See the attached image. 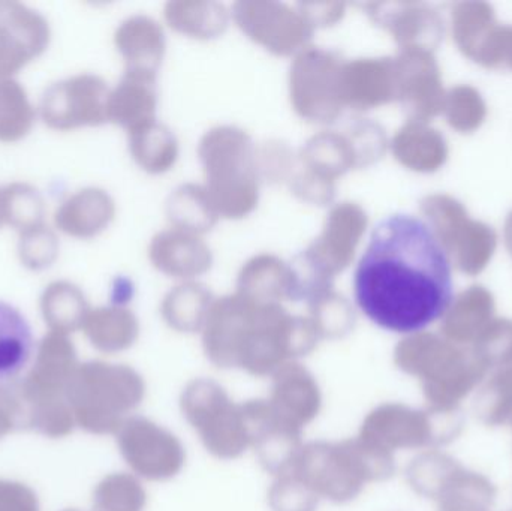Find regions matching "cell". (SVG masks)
<instances>
[{
    "instance_id": "17",
    "label": "cell",
    "mask_w": 512,
    "mask_h": 511,
    "mask_svg": "<svg viewBox=\"0 0 512 511\" xmlns=\"http://www.w3.org/2000/svg\"><path fill=\"white\" fill-rule=\"evenodd\" d=\"M26 404L17 387L0 384V440L15 429L24 428Z\"/></svg>"
},
{
    "instance_id": "16",
    "label": "cell",
    "mask_w": 512,
    "mask_h": 511,
    "mask_svg": "<svg viewBox=\"0 0 512 511\" xmlns=\"http://www.w3.org/2000/svg\"><path fill=\"white\" fill-rule=\"evenodd\" d=\"M131 483L123 477L105 480L95 494V503L101 511H129L134 506Z\"/></svg>"
},
{
    "instance_id": "6",
    "label": "cell",
    "mask_w": 512,
    "mask_h": 511,
    "mask_svg": "<svg viewBox=\"0 0 512 511\" xmlns=\"http://www.w3.org/2000/svg\"><path fill=\"white\" fill-rule=\"evenodd\" d=\"M99 87L93 78L74 77L51 84L41 101L42 120L57 131L95 119Z\"/></svg>"
},
{
    "instance_id": "20",
    "label": "cell",
    "mask_w": 512,
    "mask_h": 511,
    "mask_svg": "<svg viewBox=\"0 0 512 511\" xmlns=\"http://www.w3.org/2000/svg\"><path fill=\"white\" fill-rule=\"evenodd\" d=\"M68 511H74V510H68Z\"/></svg>"
},
{
    "instance_id": "8",
    "label": "cell",
    "mask_w": 512,
    "mask_h": 511,
    "mask_svg": "<svg viewBox=\"0 0 512 511\" xmlns=\"http://www.w3.org/2000/svg\"><path fill=\"white\" fill-rule=\"evenodd\" d=\"M32 330L26 318L0 302V381L17 377L32 354Z\"/></svg>"
},
{
    "instance_id": "18",
    "label": "cell",
    "mask_w": 512,
    "mask_h": 511,
    "mask_svg": "<svg viewBox=\"0 0 512 511\" xmlns=\"http://www.w3.org/2000/svg\"><path fill=\"white\" fill-rule=\"evenodd\" d=\"M0 511H39L38 498L23 483L0 480Z\"/></svg>"
},
{
    "instance_id": "12",
    "label": "cell",
    "mask_w": 512,
    "mask_h": 511,
    "mask_svg": "<svg viewBox=\"0 0 512 511\" xmlns=\"http://www.w3.org/2000/svg\"><path fill=\"white\" fill-rule=\"evenodd\" d=\"M2 195L6 224L20 233L44 225V200L33 186L12 183L3 189Z\"/></svg>"
},
{
    "instance_id": "3",
    "label": "cell",
    "mask_w": 512,
    "mask_h": 511,
    "mask_svg": "<svg viewBox=\"0 0 512 511\" xmlns=\"http://www.w3.org/2000/svg\"><path fill=\"white\" fill-rule=\"evenodd\" d=\"M408 369L423 380L427 401L436 413H456L460 402L489 374L475 354L466 356L454 350L420 357Z\"/></svg>"
},
{
    "instance_id": "21",
    "label": "cell",
    "mask_w": 512,
    "mask_h": 511,
    "mask_svg": "<svg viewBox=\"0 0 512 511\" xmlns=\"http://www.w3.org/2000/svg\"><path fill=\"white\" fill-rule=\"evenodd\" d=\"M511 422H512V420H511Z\"/></svg>"
},
{
    "instance_id": "14",
    "label": "cell",
    "mask_w": 512,
    "mask_h": 511,
    "mask_svg": "<svg viewBox=\"0 0 512 511\" xmlns=\"http://www.w3.org/2000/svg\"><path fill=\"white\" fill-rule=\"evenodd\" d=\"M75 419L68 399L39 402L26 405L24 428L50 438H62L71 434Z\"/></svg>"
},
{
    "instance_id": "7",
    "label": "cell",
    "mask_w": 512,
    "mask_h": 511,
    "mask_svg": "<svg viewBox=\"0 0 512 511\" xmlns=\"http://www.w3.org/2000/svg\"><path fill=\"white\" fill-rule=\"evenodd\" d=\"M496 489L486 477L457 465L436 491L438 511H489Z\"/></svg>"
},
{
    "instance_id": "15",
    "label": "cell",
    "mask_w": 512,
    "mask_h": 511,
    "mask_svg": "<svg viewBox=\"0 0 512 511\" xmlns=\"http://www.w3.org/2000/svg\"><path fill=\"white\" fill-rule=\"evenodd\" d=\"M21 263L32 270H44L56 261L59 255V240L50 228H32L21 233L18 242Z\"/></svg>"
},
{
    "instance_id": "5",
    "label": "cell",
    "mask_w": 512,
    "mask_h": 511,
    "mask_svg": "<svg viewBox=\"0 0 512 511\" xmlns=\"http://www.w3.org/2000/svg\"><path fill=\"white\" fill-rule=\"evenodd\" d=\"M77 369V356L71 341L66 335L48 333L39 344L32 371L17 386L24 404L66 399Z\"/></svg>"
},
{
    "instance_id": "13",
    "label": "cell",
    "mask_w": 512,
    "mask_h": 511,
    "mask_svg": "<svg viewBox=\"0 0 512 511\" xmlns=\"http://www.w3.org/2000/svg\"><path fill=\"white\" fill-rule=\"evenodd\" d=\"M101 221V203L92 192H80L57 209L54 222L63 233L83 237Z\"/></svg>"
},
{
    "instance_id": "2",
    "label": "cell",
    "mask_w": 512,
    "mask_h": 511,
    "mask_svg": "<svg viewBox=\"0 0 512 511\" xmlns=\"http://www.w3.org/2000/svg\"><path fill=\"white\" fill-rule=\"evenodd\" d=\"M134 398V381L128 372L101 363L78 366L66 399L75 423L95 434L111 431L116 416Z\"/></svg>"
},
{
    "instance_id": "4",
    "label": "cell",
    "mask_w": 512,
    "mask_h": 511,
    "mask_svg": "<svg viewBox=\"0 0 512 511\" xmlns=\"http://www.w3.org/2000/svg\"><path fill=\"white\" fill-rule=\"evenodd\" d=\"M48 21L23 3L0 0V80H9L47 50Z\"/></svg>"
},
{
    "instance_id": "10",
    "label": "cell",
    "mask_w": 512,
    "mask_h": 511,
    "mask_svg": "<svg viewBox=\"0 0 512 511\" xmlns=\"http://www.w3.org/2000/svg\"><path fill=\"white\" fill-rule=\"evenodd\" d=\"M35 123V110L26 90L14 78L0 80V141L23 140Z\"/></svg>"
},
{
    "instance_id": "11",
    "label": "cell",
    "mask_w": 512,
    "mask_h": 511,
    "mask_svg": "<svg viewBox=\"0 0 512 511\" xmlns=\"http://www.w3.org/2000/svg\"><path fill=\"white\" fill-rule=\"evenodd\" d=\"M481 422L501 426L512 420V365L495 372L481 387L475 402Z\"/></svg>"
},
{
    "instance_id": "19",
    "label": "cell",
    "mask_w": 512,
    "mask_h": 511,
    "mask_svg": "<svg viewBox=\"0 0 512 511\" xmlns=\"http://www.w3.org/2000/svg\"><path fill=\"white\" fill-rule=\"evenodd\" d=\"M3 224H6L5 207H3V195L2 191H0V227H2Z\"/></svg>"
},
{
    "instance_id": "9",
    "label": "cell",
    "mask_w": 512,
    "mask_h": 511,
    "mask_svg": "<svg viewBox=\"0 0 512 511\" xmlns=\"http://www.w3.org/2000/svg\"><path fill=\"white\" fill-rule=\"evenodd\" d=\"M41 312L51 332L68 335L83 323L86 305L77 287L69 282L56 281L42 293Z\"/></svg>"
},
{
    "instance_id": "1",
    "label": "cell",
    "mask_w": 512,
    "mask_h": 511,
    "mask_svg": "<svg viewBox=\"0 0 512 511\" xmlns=\"http://www.w3.org/2000/svg\"><path fill=\"white\" fill-rule=\"evenodd\" d=\"M355 302L381 329L417 333L438 321L453 300L444 246L423 219L396 213L373 228L354 275Z\"/></svg>"
}]
</instances>
